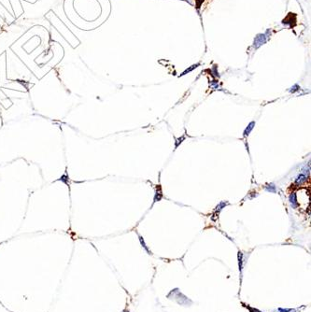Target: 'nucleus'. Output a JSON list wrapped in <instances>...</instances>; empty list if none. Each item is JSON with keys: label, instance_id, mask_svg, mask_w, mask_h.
Returning a JSON list of instances; mask_svg holds the SVG:
<instances>
[{"label": "nucleus", "instance_id": "nucleus-5", "mask_svg": "<svg viewBox=\"0 0 311 312\" xmlns=\"http://www.w3.org/2000/svg\"><path fill=\"white\" fill-rule=\"evenodd\" d=\"M306 176H305V175H303V174H301L300 176L298 177V179L296 180V182H297V183H299V182L302 183L303 181H305V180H306Z\"/></svg>", "mask_w": 311, "mask_h": 312}, {"label": "nucleus", "instance_id": "nucleus-2", "mask_svg": "<svg viewBox=\"0 0 311 312\" xmlns=\"http://www.w3.org/2000/svg\"><path fill=\"white\" fill-rule=\"evenodd\" d=\"M291 196L294 197V199L290 196V202L291 204V206H293L294 208H295V207L298 206V202H297V199H296V194L295 193H291Z\"/></svg>", "mask_w": 311, "mask_h": 312}, {"label": "nucleus", "instance_id": "nucleus-4", "mask_svg": "<svg viewBox=\"0 0 311 312\" xmlns=\"http://www.w3.org/2000/svg\"><path fill=\"white\" fill-rule=\"evenodd\" d=\"M139 237V241H140V244L142 245V247L146 250H147V252H148V254H152V253H151V251H150V250L148 249V247H147V245H146V243H145V241H144V239H143V237Z\"/></svg>", "mask_w": 311, "mask_h": 312}, {"label": "nucleus", "instance_id": "nucleus-6", "mask_svg": "<svg viewBox=\"0 0 311 312\" xmlns=\"http://www.w3.org/2000/svg\"><path fill=\"white\" fill-rule=\"evenodd\" d=\"M122 312H130V311H129L128 309H123V310H122Z\"/></svg>", "mask_w": 311, "mask_h": 312}, {"label": "nucleus", "instance_id": "nucleus-3", "mask_svg": "<svg viewBox=\"0 0 311 312\" xmlns=\"http://www.w3.org/2000/svg\"><path fill=\"white\" fill-rule=\"evenodd\" d=\"M238 266H239L240 272H242V269H243V254L240 251L238 252Z\"/></svg>", "mask_w": 311, "mask_h": 312}, {"label": "nucleus", "instance_id": "nucleus-1", "mask_svg": "<svg viewBox=\"0 0 311 312\" xmlns=\"http://www.w3.org/2000/svg\"><path fill=\"white\" fill-rule=\"evenodd\" d=\"M254 126H255V122H251V123L248 125V127L245 129L244 133H243V136H244V138H247V136L250 134V132L252 131V129L254 128Z\"/></svg>", "mask_w": 311, "mask_h": 312}]
</instances>
